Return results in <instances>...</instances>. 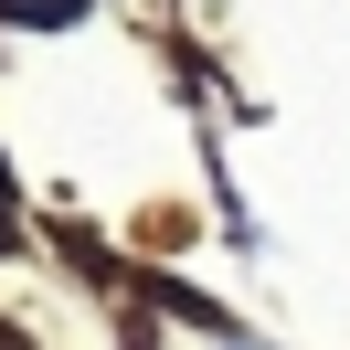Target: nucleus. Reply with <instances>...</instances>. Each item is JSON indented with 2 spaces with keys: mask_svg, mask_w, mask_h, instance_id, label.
<instances>
[]
</instances>
